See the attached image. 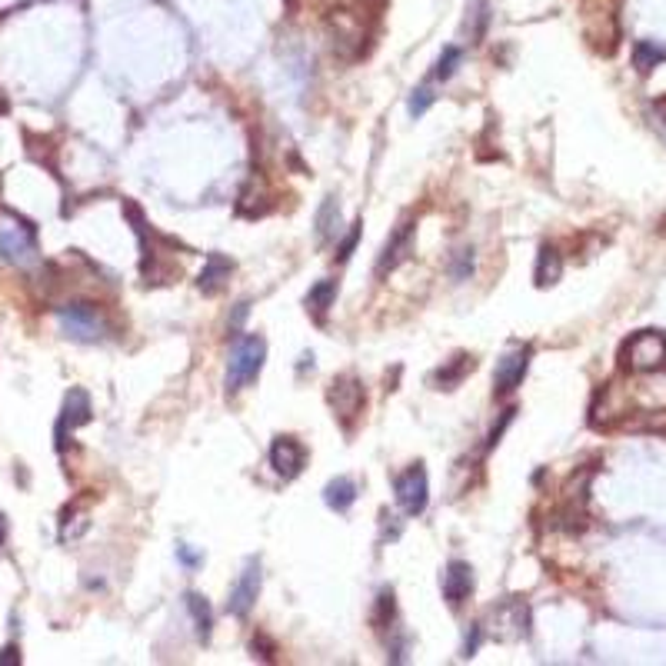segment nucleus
<instances>
[{
  "label": "nucleus",
  "mask_w": 666,
  "mask_h": 666,
  "mask_svg": "<svg viewBox=\"0 0 666 666\" xmlns=\"http://www.w3.org/2000/svg\"><path fill=\"white\" fill-rule=\"evenodd\" d=\"M256 596H260V564L250 560L244 566V574L236 576V584L230 586V600H227V613L236 616V620H246L250 610H254Z\"/></svg>",
  "instance_id": "7"
},
{
  "label": "nucleus",
  "mask_w": 666,
  "mask_h": 666,
  "mask_svg": "<svg viewBox=\"0 0 666 666\" xmlns=\"http://www.w3.org/2000/svg\"><path fill=\"white\" fill-rule=\"evenodd\" d=\"M666 53L663 51H656L653 43H640V47H636V67H640V71H650V67H653L656 61H663Z\"/></svg>",
  "instance_id": "23"
},
{
  "label": "nucleus",
  "mask_w": 666,
  "mask_h": 666,
  "mask_svg": "<svg viewBox=\"0 0 666 666\" xmlns=\"http://www.w3.org/2000/svg\"><path fill=\"white\" fill-rule=\"evenodd\" d=\"M264 360H266V343L260 333H246V337L236 340L234 350H230V367H227V393L250 387L260 377Z\"/></svg>",
  "instance_id": "1"
},
{
  "label": "nucleus",
  "mask_w": 666,
  "mask_h": 666,
  "mask_svg": "<svg viewBox=\"0 0 666 666\" xmlns=\"http://www.w3.org/2000/svg\"><path fill=\"white\" fill-rule=\"evenodd\" d=\"M333 300H337V280H320V284H314L307 294V310H314L317 317H323V314L333 307Z\"/></svg>",
  "instance_id": "19"
},
{
  "label": "nucleus",
  "mask_w": 666,
  "mask_h": 666,
  "mask_svg": "<svg viewBox=\"0 0 666 666\" xmlns=\"http://www.w3.org/2000/svg\"><path fill=\"white\" fill-rule=\"evenodd\" d=\"M337 224H340V210H337V200H323L317 214V236L320 240H330V236L337 234Z\"/></svg>",
  "instance_id": "20"
},
{
  "label": "nucleus",
  "mask_w": 666,
  "mask_h": 666,
  "mask_svg": "<svg viewBox=\"0 0 666 666\" xmlns=\"http://www.w3.org/2000/svg\"><path fill=\"white\" fill-rule=\"evenodd\" d=\"M87 420H91V397L83 390H71L63 400L61 420H57V450H67V437Z\"/></svg>",
  "instance_id": "10"
},
{
  "label": "nucleus",
  "mask_w": 666,
  "mask_h": 666,
  "mask_svg": "<svg viewBox=\"0 0 666 666\" xmlns=\"http://www.w3.org/2000/svg\"><path fill=\"white\" fill-rule=\"evenodd\" d=\"M357 240H360V224H353V230H350L347 234V240H343V244H340V260H347L350 254H353V246H357Z\"/></svg>",
  "instance_id": "26"
},
{
  "label": "nucleus",
  "mask_w": 666,
  "mask_h": 666,
  "mask_svg": "<svg viewBox=\"0 0 666 666\" xmlns=\"http://www.w3.org/2000/svg\"><path fill=\"white\" fill-rule=\"evenodd\" d=\"M57 317H61L63 330L71 333L73 340H83V343H93L107 333V320L93 304H83V300H73V304H63L57 307Z\"/></svg>",
  "instance_id": "3"
},
{
  "label": "nucleus",
  "mask_w": 666,
  "mask_h": 666,
  "mask_svg": "<svg viewBox=\"0 0 666 666\" xmlns=\"http://www.w3.org/2000/svg\"><path fill=\"white\" fill-rule=\"evenodd\" d=\"M460 61H463L460 47H443L440 61H437V71H433V81H450L453 73H457V67H460Z\"/></svg>",
  "instance_id": "21"
},
{
  "label": "nucleus",
  "mask_w": 666,
  "mask_h": 666,
  "mask_svg": "<svg viewBox=\"0 0 666 666\" xmlns=\"http://www.w3.org/2000/svg\"><path fill=\"white\" fill-rule=\"evenodd\" d=\"M470 274H473V246H463L460 254H457V264H453V277L467 280Z\"/></svg>",
  "instance_id": "24"
},
{
  "label": "nucleus",
  "mask_w": 666,
  "mask_h": 666,
  "mask_svg": "<svg viewBox=\"0 0 666 666\" xmlns=\"http://www.w3.org/2000/svg\"><path fill=\"white\" fill-rule=\"evenodd\" d=\"M473 367H477V363H473V357H467V353L453 357L447 367L437 370V387H440V390H453L463 377H467V373H470Z\"/></svg>",
  "instance_id": "17"
},
{
  "label": "nucleus",
  "mask_w": 666,
  "mask_h": 666,
  "mask_svg": "<svg viewBox=\"0 0 666 666\" xmlns=\"http://www.w3.org/2000/svg\"><path fill=\"white\" fill-rule=\"evenodd\" d=\"M0 256L21 266L37 260V230L17 214H0Z\"/></svg>",
  "instance_id": "2"
},
{
  "label": "nucleus",
  "mask_w": 666,
  "mask_h": 666,
  "mask_svg": "<svg viewBox=\"0 0 666 666\" xmlns=\"http://www.w3.org/2000/svg\"><path fill=\"white\" fill-rule=\"evenodd\" d=\"M393 493H397L400 510L407 516H420L427 510V500H430V483H427L423 463H413L407 473H400L397 483H393Z\"/></svg>",
  "instance_id": "6"
},
{
  "label": "nucleus",
  "mask_w": 666,
  "mask_h": 666,
  "mask_svg": "<svg viewBox=\"0 0 666 666\" xmlns=\"http://www.w3.org/2000/svg\"><path fill=\"white\" fill-rule=\"evenodd\" d=\"M493 620L500 626V630H497L500 640L510 636L507 633V623L513 626V636H526V623H530V620H526V606H523L520 600H503V603L493 610Z\"/></svg>",
  "instance_id": "14"
},
{
  "label": "nucleus",
  "mask_w": 666,
  "mask_h": 666,
  "mask_svg": "<svg viewBox=\"0 0 666 666\" xmlns=\"http://www.w3.org/2000/svg\"><path fill=\"white\" fill-rule=\"evenodd\" d=\"M270 467L277 477L284 480H294L300 477V470L307 467V450H304V443L297 437H277L274 447H270Z\"/></svg>",
  "instance_id": "9"
},
{
  "label": "nucleus",
  "mask_w": 666,
  "mask_h": 666,
  "mask_svg": "<svg viewBox=\"0 0 666 666\" xmlns=\"http://www.w3.org/2000/svg\"><path fill=\"white\" fill-rule=\"evenodd\" d=\"M177 556H180L187 566H197V564H200V556H197L194 550H187V546H177Z\"/></svg>",
  "instance_id": "29"
},
{
  "label": "nucleus",
  "mask_w": 666,
  "mask_h": 666,
  "mask_svg": "<svg viewBox=\"0 0 666 666\" xmlns=\"http://www.w3.org/2000/svg\"><path fill=\"white\" fill-rule=\"evenodd\" d=\"M323 500H327L330 510L337 513H347L357 500V483L350 480V477H337V480L327 483V490H323Z\"/></svg>",
  "instance_id": "16"
},
{
  "label": "nucleus",
  "mask_w": 666,
  "mask_h": 666,
  "mask_svg": "<svg viewBox=\"0 0 666 666\" xmlns=\"http://www.w3.org/2000/svg\"><path fill=\"white\" fill-rule=\"evenodd\" d=\"M327 400H330V407H333V417L350 427V423H353L360 413H363L367 393H363V383H360L353 373H343V377H337L333 383H330Z\"/></svg>",
  "instance_id": "5"
},
{
  "label": "nucleus",
  "mask_w": 666,
  "mask_h": 666,
  "mask_svg": "<svg viewBox=\"0 0 666 666\" xmlns=\"http://www.w3.org/2000/svg\"><path fill=\"white\" fill-rule=\"evenodd\" d=\"M0 546H4V520H0Z\"/></svg>",
  "instance_id": "30"
},
{
  "label": "nucleus",
  "mask_w": 666,
  "mask_h": 666,
  "mask_svg": "<svg viewBox=\"0 0 666 666\" xmlns=\"http://www.w3.org/2000/svg\"><path fill=\"white\" fill-rule=\"evenodd\" d=\"M560 274H564V256H560V250L550 244L540 246V256H536V287H550V284H556L560 280Z\"/></svg>",
  "instance_id": "15"
},
{
  "label": "nucleus",
  "mask_w": 666,
  "mask_h": 666,
  "mask_svg": "<svg viewBox=\"0 0 666 666\" xmlns=\"http://www.w3.org/2000/svg\"><path fill=\"white\" fill-rule=\"evenodd\" d=\"M230 274H234V260H230V256H224V254H210L204 260V270H200L197 287H200V294L214 297V294H220V290L227 287Z\"/></svg>",
  "instance_id": "13"
},
{
  "label": "nucleus",
  "mask_w": 666,
  "mask_h": 666,
  "mask_svg": "<svg viewBox=\"0 0 666 666\" xmlns=\"http://www.w3.org/2000/svg\"><path fill=\"white\" fill-rule=\"evenodd\" d=\"M7 663H21V653H17V646H7V650L0 653V666H7Z\"/></svg>",
  "instance_id": "28"
},
{
  "label": "nucleus",
  "mask_w": 666,
  "mask_h": 666,
  "mask_svg": "<svg viewBox=\"0 0 666 666\" xmlns=\"http://www.w3.org/2000/svg\"><path fill=\"white\" fill-rule=\"evenodd\" d=\"M184 603H187V610H190V616H194L197 636H200V640H210V626H214V613H210V603H207L200 594H187Z\"/></svg>",
  "instance_id": "18"
},
{
  "label": "nucleus",
  "mask_w": 666,
  "mask_h": 666,
  "mask_svg": "<svg viewBox=\"0 0 666 666\" xmlns=\"http://www.w3.org/2000/svg\"><path fill=\"white\" fill-rule=\"evenodd\" d=\"M473 594V570L470 564L463 560H453L447 570H443V600L450 606H463Z\"/></svg>",
  "instance_id": "11"
},
{
  "label": "nucleus",
  "mask_w": 666,
  "mask_h": 666,
  "mask_svg": "<svg viewBox=\"0 0 666 666\" xmlns=\"http://www.w3.org/2000/svg\"><path fill=\"white\" fill-rule=\"evenodd\" d=\"M254 646H260V650H264V653H260L264 660H274V653H277V646L270 643V640H264V636H256Z\"/></svg>",
  "instance_id": "27"
},
{
  "label": "nucleus",
  "mask_w": 666,
  "mask_h": 666,
  "mask_svg": "<svg viewBox=\"0 0 666 666\" xmlns=\"http://www.w3.org/2000/svg\"><path fill=\"white\" fill-rule=\"evenodd\" d=\"M410 240H413V220H403V224L393 230V236L387 240V246H383V254H380L377 260V277H387L390 270L403 260V256L410 254Z\"/></svg>",
  "instance_id": "12"
},
{
  "label": "nucleus",
  "mask_w": 666,
  "mask_h": 666,
  "mask_svg": "<svg viewBox=\"0 0 666 666\" xmlns=\"http://www.w3.org/2000/svg\"><path fill=\"white\" fill-rule=\"evenodd\" d=\"M530 347H513L510 353H503V360L497 363V373H493V393L497 397H507L520 387L523 377H526V367H530Z\"/></svg>",
  "instance_id": "8"
},
{
  "label": "nucleus",
  "mask_w": 666,
  "mask_h": 666,
  "mask_svg": "<svg viewBox=\"0 0 666 666\" xmlns=\"http://www.w3.org/2000/svg\"><path fill=\"white\" fill-rule=\"evenodd\" d=\"M430 103H433V93L427 91V87H420V91H413V97H410V113L413 117H420V113H427Z\"/></svg>",
  "instance_id": "25"
},
{
  "label": "nucleus",
  "mask_w": 666,
  "mask_h": 666,
  "mask_svg": "<svg viewBox=\"0 0 666 666\" xmlns=\"http://www.w3.org/2000/svg\"><path fill=\"white\" fill-rule=\"evenodd\" d=\"M393 616H397V603H393V590H383L377 600V613H373V623L377 630H387L393 623Z\"/></svg>",
  "instance_id": "22"
},
{
  "label": "nucleus",
  "mask_w": 666,
  "mask_h": 666,
  "mask_svg": "<svg viewBox=\"0 0 666 666\" xmlns=\"http://www.w3.org/2000/svg\"><path fill=\"white\" fill-rule=\"evenodd\" d=\"M623 360H626V367L636 370V373L660 370L666 363V337L660 330H643V333H636V337L623 347Z\"/></svg>",
  "instance_id": "4"
}]
</instances>
